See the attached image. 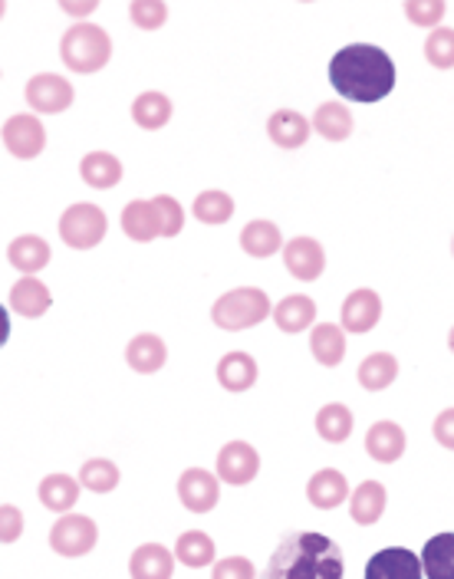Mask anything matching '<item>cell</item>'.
<instances>
[{"label":"cell","instance_id":"6da1fadb","mask_svg":"<svg viewBox=\"0 0 454 579\" xmlns=\"http://www.w3.org/2000/svg\"><path fill=\"white\" fill-rule=\"evenodd\" d=\"M329 83L343 99L379 103L396 89V63L376 43H349L329 60Z\"/></svg>","mask_w":454,"mask_h":579},{"label":"cell","instance_id":"7a4b0ae2","mask_svg":"<svg viewBox=\"0 0 454 579\" xmlns=\"http://www.w3.org/2000/svg\"><path fill=\"white\" fill-rule=\"evenodd\" d=\"M343 573H346V564H343L339 544H333L323 534L300 530V534H287L277 544L263 579H343Z\"/></svg>","mask_w":454,"mask_h":579},{"label":"cell","instance_id":"3957f363","mask_svg":"<svg viewBox=\"0 0 454 579\" xmlns=\"http://www.w3.org/2000/svg\"><path fill=\"white\" fill-rule=\"evenodd\" d=\"M112 56V36L99 23H73L60 40V60L73 73H99Z\"/></svg>","mask_w":454,"mask_h":579},{"label":"cell","instance_id":"277c9868","mask_svg":"<svg viewBox=\"0 0 454 579\" xmlns=\"http://www.w3.org/2000/svg\"><path fill=\"white\" fill-rule=\"evenodd\" d=\"M273 303L260 287H234L221 293L212 307V320L215 326H221L227 333H240V330H253L257 323H263L270 317Z\"/></svg>","mask_w":454,"mask_h":579},{"label":"cell","instance_id":"5b68a950","mask_svg":"<svg viewBox=\"0 0 454 579\" xmlns=\"http://www.w3.org/2000/svg\"><path fill=\"white\" fill-rule=\"evenodd\" d=\"M106 230H109V217L99 204L79 201L60 214V240L73 250H93L96 244H102Z\"/></svg>","mask_w":454,"mask_h":579},{"label":"cell","instance_id":"8992f818","mask_svg":"<svg viewBox=\"0 0 454 579\" xmlns=\"http://www.w3.org/2000/svg\"><path fill=\"white\" fill-rule=\"evenodd\" d=\"M96 544H99V527L86 514H63L50 527V550L56 557L76 560V557H86L89 550H96Z\"/></svg>","mask_w":454,"mask_h":579},{"label":"cell","instance_id":"52a82bcc","mask_svg":"<svg viewBox=\"0 0 454 579\" xmlns=\"http://www.w3.org/2000/svg\"><path fill=\"white\" fill-rule=\"evenodd\" d=\"M26 106L33 109V116H56V112H66L76 99V89L66 76L60 73H36L26 89Z\"/></svg>","mask_w":454,"mask_h":579},{"label":"cell","instance_id":"ba28073f","mask_svg":"<svg viewBox=\"0 0 454 579\" xmlns=\"http://www.w3.org/2000/svg\"><path fill=\"white\" fill-rule=\"evenodd\" d=\"M0 139H3L7 152L20 162H30L46 149V129H43L40 116H33V112L10 116L0 129Z\"/></svg>","mask_w":454,"mask_h":579},{"label":"cell","instance_id":"9c48e42d","mask_svg":"<svg viewBox=\"0 0 454 579\" xmlns=\"http://www.w3.org/2000/svg\"><path fill=\"white\" fill-rule=\"evenodd\" d=\"M339 326L343 333H353V336H363V333H372L382 320V297L369 287H359L353 290L346 300H343V310H339Z\"/></svg>","mask_w":454,"mask_h":579},{"label":"cell","instance_id":"30bf717a","mask_svg":"<svg viewBox=\"0 0 454 579\" xmlns=\"http://www.w3.org/2000/svg\"><path fill=\"white\" fill-rule=\"evenodd\" d=\"M218 481L230 487H244L260 474V451L247 441H227L218 451Z\"/></svg>","mask_w":454,"mask_h":579},{"label":"cell","instance_id":"8fae6325","mask_svg":"<svg viewBox=\"0 0 454 579\" xmlns=\"http://www.w3.org/2000/svg\"><path fill=\"white\" fill-rule=\"evenodd\" d=\"M283 267L290 270V277L313 283L326 270V250L316 237H293L283 244Z\"/></svg>","mask_w":454,"mask_h":579},{"label":"cell","instance_id":"7c38bea8","mask_svg":"<svg viewBox=\"0 0 454 579\" xmlns=\"http://www.w3.org/2000/svg\"><path fill=\"white\" fill-rule=\"evenodd\" d=\"M179 501L185 504V511L192 514H208L215 511V504L221 501V481L218 474L205 471V468H188L179 478Z\"/></svg>","mask_w":454,"mask_h":579},{"label":"cell","instance_id":"4fadbf2b","mask_svg":"<svg viewBox=\"0 0 454 579\" xmlns=\"http://www.w3.org/2000/svg\"><path fill=\"white\" fill-rule=\"evenodd\" d=\"M366 579H425L422 557L406 547H386L366 564Z\"/></svg>","mask_w":454,"mask_h":579},{"label":"cell","instance_id":"5bb4252c","mask_svg":"<svg viewBox=\"0 0 454 579\" xmlns=\"http://www.w3.org/2000/svg\"><path fill=\"white\" fill-rule=\"evenodd\" d=\"M306 501L316 511H336L339 504L349 501V481H346V474L336 471V468H320L306 481Z\"/></svg>","mask_w":454,"mask_h":579},{"label":"cell","instance_id":"9a60e30c","mask_svg":"<svg viewBox=\"0 0 454 579\" xmlns=\"http://www.w3.org/2000/svg\"><path fill=\"white\" fill-rule=\"evenodd\" d=\"M53 307V293L43 280L36 277H20L10 287V310L23 320H40Z\"/></svg>","mask_w":454,"mask_h":579},{"label":"cell","instance_id":"2e32d148","mask_svg":"<svg viewBox=\"0 0 454 579\" xmlns=\"http://www.w3.org/2000/svg\"><path fill=\"white\" fill-rule=\"evenodd\" d=\"M406 431H402V425H396V421H389V418H382V421H376L369 431H366V451H369V458L372 461H379V464H396L402 454H406Z\"/></svg>","mask_w":454,"mask_h":579},{"label":"cell","instance_id":"e0dca14e","mask_svg":"<svg viewBox=\"0 0 454 579\" xmlns=\"http://www.w3.org/2000/svg\"><path fill=\"white\" fill-rule=\"evenodd\" d=\"M386 504H389V491L379 481H363L356 491H349V517L359 527L379 524L386 514Z\"/></svg>","mask_w":454,"mask_h":579},{"label":"cell","instance_id":"ac0fdd59","mask_svg":"<svg viewBox=\"0 0 454 579\" xmlns=\"http://www.w3.org/2000/svg\"><path fill=\"white\" fill-rule=\"evenodd\" d=\"M50 257H53L50 244H46L43 237H36V234H20V237H13L10 247H7L10 267L20 270L23 277H36V274L50 264Z\"/></svg>","mask_w":454,"mask_h":579},{"label":"cell","instance_id":"d6986e66","mask_svg":"<svg viewBox=\"0 0 454 579\" xmlns=\"http://www.w3.org/2000/svg\"><path fill=\"white\" fill-rule=\"evenodd\" d=\"M270 317H273V323H277L280 333L296 336V333L316 326V303H313L306 293H290V297H283V300L270 310Z\"/></svg>","mask_w":454,"mask_h":579},{"label":"cell","instance_id":"ffe728a7","mask_svg":"<svg viewBox=\"0 0 454 579\" xmlns=\"http://www.w3.org/2000/svg\"><path fill=\"white\" fill-rule=\"evenodd\" d=\"M165 360H169V346H165V340L155 336V333H139V336H132V343L126 346V363H129V369L139 373V376H155V373L165 366Z\"/></svg>","mask_w":454,"mask_h":579},{"label":"cell","instance_id":"44dd1931","mask_svg":"<svg viewBox=\"0 0 454 579\" xmlns=\"http://www.w3.org/2000/svg\"><path fill=\"white\" fill-rule=\"evenodd\" d=\"M310 132H313L310 119L303 112H296V109H277L267 119V136L280 149H300V146H306Z\"/></svg>","mask_w":454,"mask_h":579},{"label":"cell","instance_id":"7402d4cb","mask_svg":"<svg viewBox=\"0 0 454 579\" xmlns=\"http://www.w3.org/2000/svg\"><path fill=\"white\" fill-rule=\"evenodd\" d=\"M172 573H175V554L162 544H142L129 557L132 579H172Z\"/></svg>","mask_w":454,"mask_h":579},{"label":"cell","instance_id":"603a6c76","mask_svg":"<svg viewBox=\"0 0 454 579\" xmlns=\"http://www.w3.org/2000/svg\"><path fill=\"white\" fill-rule=\"evenodd\" d=\"M119 224H122V234H126L129 240H136V244H149V240L162 237V234H159V214H155L152 201H145V197L129 201V204L122 207Z\"/></svg>","mask_w":454,"mask_h":579},{"label":"cell","instance_id":"cb8c5ba5","mask_svg":"<svg viewBox=\"0 0 454 579\" xmlns=\"http://www.w3.org/2000/svg\"><path fill=\"white\" fill-rule=\"evenodd\" d=\"M283 244H287V240H283L280 227H277L273 221H267V217L247 221L244 230H240V247H244V254H250V257H257V260L273 257L277 250H283Z\"/></svg>","mask_w":454,"mask_h":579},{"label":"cell","instance_id":"d4e9b609","mask_svg":"<svg viewBox=\"0 0 454 579\" xmlns=\"http://www.w3.org/2000/svg\"><path fill=\"white\" fill-rule=\"evenodd\" d=\"M310 353L320 366L336 369L346 360V333L336 323H316L310 330Z\"/></svg>","mask_w":454,"mask_h":579},{"label":"cell","instance_id":"484cf974","mask_svg":"<svg viewBox=\"0 0 454 579\" xmlns=\"http://www.w3.org/2000/svg\"><path fill=\"white\" fill-rule=\"evenodd\" d=\"M79 179L96 192H109L122 182V162L112 152H89L79 162Z\"/></svg>","mask_w":454,"mask_h":579},{"label":"cell","instance_id":"4316f807","mask_svg":"<svg viewBox=\"0 0 454 579\" xmlns=\"http://www.w3.org/2000/svg\"><path fill=\"white\" fill-rule=\"evenodd\" d=\"M79 481L76 478H69V474H50V478H43L40 481V487H36V497H40V504L46 507V511H53V514H69L73 507H76V501H79Z\"/></svg>","mask_w":454,"mask_h":579},{"label":"cell","instance_id":"83f0119b","mask_svg":"<svg viewBox=\"0 0 454 579\" xmlns=\"http://www.w3.org/2000/svg\"><path fill=\"white\" fill-rule=\"evenodd\" d=\"M218 383L227 392H247V388H253L257 383V360L250 356V353H244V350H234V353H225L221 360H218Z\"/></svg>","mask_w":454,"mask_h":579},{"label":"cell","instance_id":"f1b7e54d","mask_svg":"<svg viewBox=\"0 0 454 579\" xmlns=\"http://www.w3.org/2000/svg\"><path fill=\"white\" fill-rule=\"evenodd\" d=\"M310 126H313V132L323 136L326 142H346V139L353 136V126H356V122H353V112H349L343 103H323V106H316Z\"/></svg>","mask_w":454,"mask_h":579},{"label":"cell","instance_id":"f546056e","mask_svg":"<svg viewBox=\"0 0 454 579\" xmlns=\"http://www.w3.org/2000/svg\"><path fill=\"white\" fill-rule=\"evenodd\" d=\"M172 112H175L172 99H169L165 93H159V89L139 93L136 103H132V119H136V126L145 129V132H155V129L169 126Z\"/></svg>","mask_w":454,"mask_h":579},{"label":"cell","instance_id":"4dcf8cb0","mask_svg":"<svg viewBox=\"0 0 454 579\" xmlns=\"http://www.w3.org/2000/svg\"><path fill=\"white\" fill-rule=\"evenodd\" d=\"M215 540L205 530H185L175 544V560L188 570H202V567H215Z\"/></svg>","mask_w":454,"mask_h":579},{"label":"cell","instance_id":"1f68e13d","mask_svg":"<svg viewBox=\"0 0 454 579\" xmlns=\"http://www.w3.org/2000/svg\"><path fill=\"white\" fill-rule=\"evenodd\" d=\"M356 379L366 392H386L399 379V360L392 353H372L359 363Z\"/></svg>","mask_w":454,"mask_h":579},{"label":"cell","instance_id":"d6a6232c","mask_svg":"<svg viewBox=\"0 0 454 579\" xmlns=\"http://www.w3.org/2000/svg\"><path fill=\"white\" fill-rule=\"evenodd\" d=\"M353 411L343 401H329L316 411V435L329 444H343L353 435Z\"/></svg>","mask_w":454,"mask_h":579},{"label":"cell","instance_id":"836d02e7","mask_svg":"<svg viewBox=\"0 0 454 579\" xmlns=\"http://www.w3.org/2000/svg\"><path fill=\"white\" fill-rule=\"evenodd\" d=\"M419 557H422L425 579H454V534L432 537Z\"/></svg>","mask_w":454,"mask_h":579},{"label":"cell","instance_id":"e575fe53","mask_svg":"<svg viewBox=\"0 0 454 579\" xmlns=\"http://www.w3.org/2000/svg\"><path fill=\"white\" fill-rule=\"evenodd\" d=\"M76 481H79V487H86V491H93V494H112V491L119 487L122 474H119L116 461H109V458H89V461L79 468Z\"/></svg>","mask_w":454,"mask_h":579},{"label":"cell","instance_id":"d590c367","mask_svg":"<svg viewBox=\"0 0 454 579\" xmlns=\"http://www.w3.org/2000/svg\"><path fill=\"white\" fill-rule=\"evenodd\" d=\"M192 214L202 221V224H227L234 217V197L221 189H208L195 197L192 204Z\"/></svg>","mask_w":454,"mask_h":579},{"label":"cell","instance_id":"8d00e7d4","mask_svg":"<svg viewBox=\"0 0 454 579\" xmlns=\"http://www.w3.org/2000/svg\"><path fill=\"white\" fill-rule=\"evenodd\" d=\"M425 60L435 69H452L454 66V30L452 26H435L425 36Z\"/></svg>","mask_w":454,"mask_h":579},{"label":"cell","instance_id":"74e56055","mask_svg":"<svg viewBox=\"0 0 454 579\" xmlns=\"http://www.w3.org/2000/svg\"><path fill=\"white\" fill-rule=\"evenodd\" d=\"M152 207H155V214H159V234H162V237L182 234V227H185V207H182L172 194H155V197H152Z\"/></svg>","mask_w":454,"mask_h":579},{"label":"cell","instance_id":"f35d334b","mask_svg":"<svg viewBox=\"0 0 454 579\" xmlns=\"http://www.w3.org/2000/svg\"><path fill=\"white\" fill-rule=\"evenodd\" d=\"M129 20L139 26V30H159L165 20H169V3L165 0H132L129 3Z\"/></svg>","mask_w":454,"mask_h":579},{"label":"cell","instance_id":"ab89813d","mask_svg":"<svg viewBox=\"0 0 454 579\" xmlns=\"http://www.w3.org/2000/svg\"><path fill=\"white\" fill-rule=\"evenodd\" d=\"M445 13H448V3H442V0H409V3H406V17H409L415 26H422V30L442 26Z\"/></svg>","mask_w":454,"mask_h":579},{"label":"cell","instance_id":"60d3db41","mask_svg":"<svg viewBox=\"0 0 454 579\" xmlns=\"http://www.w3.org/2000/svg\"><path fill=\"white\" fill-rule=\"evenodd\" d=\"M253 564L247 557H225V560H215L212 567V579H253Z\"/></svg>","mask_w":454,"mask_h":579},{"label":"cell","instance_id":"b9f144b4","mask_svg":"<svg viewBox=\"0 0 454 579\" xmlns=\"http://www.w3.org/2000/svg\"><path fill=\"white\" fill-rule=\"evenodd\" d=\"M23 537V514L13 504H0V544H17Z\"/></svg>","mask_w":454,"mask_h":579},{"label":"cell","instance_id":"7bdbcfd3","mask_svg":"<svg viewBox=\"0 0 454 579\" xmlns=\"http://www.w3.org/2000/svg\"><path fill=\"white\" fill-rule=\"evenodd\" d=\"M432 435H435V441H439L442 448L454 451V408L439 411V418H435V425H432Z\"/></svg>","mask_w":454,"mask_h":579},{"label":"cell","instance_id":"ee69618b","mask_svg":"<svg viewBox=\"0 0 454 579\" xmlns=\"http://www.w3.org/2000/svg\"><path fill=\"white\" fill-rule=\"evenodd\" d=\"M96 7H99L96 0H63V3H60V10L69 13V17L79 20V23H86V17L96 13Z\"/></svg>","mask_w":454,"mask_h":579},{"label":"cell","instance_id":"f6af8a7d","mask_svg":"<svg viewBox=\"0 0 454 579\" xmlns=\"http://www.w3.org/2000/svg\"><path fill=\"white\" fill-rule=\"evenodd\" d=\"M10 340V317H7V307L0 303V346Z\"/></svg>","mask_w":454,"mask_h":579},{"label":"cell","instance_id":"bcb514c9","mask_svg":"<svg viewBox=\"0 0 454 579\" xmlns=\"http://www.w3.org/2000/svg\"><path fill=\"white\" fill-rule=\"evenodd\" d=\"M448 346H452V353H454V326H452V333H448Z\"/></svg>","mask_w":454,"mask_h":579},{"label":"cell","instance_id":"7dc6e473","mask_svg":"<svg viewBox=\"0 0 454 579\" xmlns=\"http://www.w3.org/2000/svg\"><path fill=\"white\" fill-rule=\"evenodd\" d=\"M3 13H7V3H3V0H0V17H3Z\"/></svg>","mask_w":454,"mask_h":579},{"label":"cell","instance_id":"c3c4849f","mask_svg":"<svg viewBox=\"0 0 454 579\" xmlns=\"http://www.w3.org/2000/svg\"><path fill=\"white\" fill-rule=\"evenodd\" d=\"M452 254H454V237H452Z\"/></svg>","mask_w":454,"mask_h":579}]
</instances>
